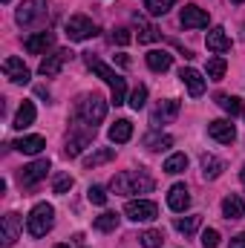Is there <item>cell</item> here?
<instances>
[{
    "label": "cell",
    "mask_w": 245,
    "mask_h": 248,
    "mask_svg": "<svg viewBox=\"0 0 245 248\" xmlns=\"http://www.w3.org/2000/svg\"><path fill=\"white\" fill-rule=\"evenodd\" d=\"M156 187L153 176L144 170H122L110 179V190L116 196H133V193H150Z\"/></svg>",
    "instance_id": "6da1fadb"
},
{
    "label": "cell",
    "mask_w": 245,
    "mask_h": 248,
    "mask_svg": "<svg viewBox=\"0 0 245 248\" xmlns=\"http://www.w3.org/2000/svg\"><path fill=\"white\" fill-rule=\"evenodd\" d=\"M75 122L81 124H90V127H95V124L104 122V116H107V101H104V95H98V93H84L78 101H75Z\"/></svg>",
    "instance_id": "7a4b0ae2"
},
{
    "label": "cell",
    "mask_w": 245,
    "mask_h": 248,
    "mask_svg": "<svg viewBox=\"0 0 245 248\" xmlns=\"http://www.w3.org/2000/svg\"><path fill=\"white\" fill-rule=\"evenodd\" d=\"M84 61H87V66L101 78V81H107L110 84V93H113V104L119 107V104H124L127 101V81H124L122 75L113 69V66H107L104 61H98L95 55H84Z\"/></svg>",
    "instance_id": "3957f363"
},
{
    "label": "cell",
    "mask_w": 245,
    "mask_h": 248,
    "mask_svg": "<svg viewBox=\"0 0 245 248\" xmlns=\"http://www.w3.org/2000/svg\"><path fill=\"white\" fill-rule=\"evenodd\" d=\"M52 225H55V208H52L49 202H38V205L29 211V217H26V231H29V237H35V240L46 237V234L52 231Z\"/></svg>",
    "instance_id": "277c9868"
},
{
    "label": "cell",
    "mask_w": 245,
    "mask_h": 248,
    "mask_svg": "<svg viewBox=\"0 0 245 248\" xmlns=\"http://www.w3.org/2000/svg\"><path fill=\"white\" fill-rule=\"evenodd\" d=\"M92 139H95V127L75 122V127H72V130H69V136H66L63 156H66V159H75V156H81V153H84V150L92 144Z\"/></svg>",
    "instance_id": "5b68a950"
},
{
    "label": "cell",
    "mask_w": 245,
    "mask_h": 248,
    "mask_svg": "<svg viewBox=\"0 0 245 248\" xmlns=\"http://www.w3.org/2000/svg\"><path fill=\"white\" fill-rule=\"evenodd\" d=\"M46 17V3L44 0H23L15 12V20L20 26H38Z\"/></svg>",
    "instance_id": "8992f818"
},
{
    "label": "cell",
    "mask_w": 245,
    "mask_h": 248,
    "mask_svg": "<svg viewBox=\"0 0 245 248\" xmlns=\"http://www.w3.org/2000/svg\"><path fill=\"white\" fill-rule=\"evenodd\" d=\"M98 32V26L87 17V15H72L69 20H66V38L69 41H87V38H92Z\"/></svg>",
    "instance_id": "52a82bcc"
},
{
    "label": "cell",
    "mask_w": 245,
    "mask_h": 248,
    "mask_svg": "<svg viewBox=\"0 0 245 248\" xmlns=\"http://www.w3.org/2000/svg\"><path fill=\"white\" fill-rule=\"evenodd\" d=\"M124 214H127L133 222H153V219L159 217V208H156V202H150V199H130L127 208H124Z\"/></svg>",
    "instance_id": "ba28073f"
},
{
    "label": "cell",
    "mask_w": 245,
    "mask_h": 248,
    "mask_svg": "<svg viewBox=\"0 0 245 248\" xmlns=\"http://www.w3.org/2000/svg\"><path fill=\"white\" fill-rule=\"evenodd\" d=\"M46 173H49V159H38V162L20 168L17 182H20V187H35L41 179H46Z\"/></svg>",
    "instance_id": "9c48e42d"
},
{
    "label": "cell",
    "mask_w": 245,
    "mask_h": 248,
    "mask_svg": "<svg viewBox=\"0 0 245 248\" xmlns=\"http://www.w3.org/2000/svg\"><path fill=\"white\" fill-rule=\"evenodd\" d=\"M75 58V52L72 49H58V52H52V55H46L44 61H41V66H38V72L44 75V78H55L58 72H61V66L66 61H72Z\"/></svg>",
    "instance_id": "30bf717a"
},
{
    "label": "cell",
    "mask_w": 245,
    "mask_h": 248,
    "mask_svg": "<svg viewBox=\"0 0 245 248\" xmlns=\"http://www.w3.org/2000/svg\"><path fill=\"white\" fill-rule=\"evenodd\" d=\"M176 116H179V101H176V98H165V101H159V104L153 107L150 124H153V127H162V124H170Z\"/></svg>",
    "instance_id": "8fae6325"
},
{
    "label": "cell",
    "mask_w": 245,
    "mask_h": 248,
    "mask_svg": "<svg viewBox=\"0 0 245 248\" xmlns=\"http://www.w3.org/2000/svg\"><path fill=\"white\" fill-rule=\"evenodd\" d=\"M20 237V217L17 214H6L0 219V246L3 248H12Z\"/></svg>",
    "instance_id": "7c38bea8"
},
{
    "label": "cell",
    "mask_w": 245,
    "mask_h": 248,
    "mask_svg": "<svg viewBox=\"0 0 245 248\" xmlns=\"http://www.w3.org/2000/svg\"><path fill=\"white\" fill-rule=\"evenodd\" d=\"M208 20H211V17H208V12H205V9H199V6H193V3H190V6H184L182 15H179V23H182L184 29H205V26H208Z\"/></svg>",
    "instance_id": "4fadbf2b"
},
{
    "label": "cell",
    "mask_w": 245,
    "mask_h": 248,
    "mask_svg": "<svg viewBox=\"0 0 245 248\" xmlns=\"http://www.w3.org/2000/svg\"><path fill=\"white\" fill-rule=\"evenodd\" d=\"M3 72H6V78H9L12 84H29V78H32L29 66L20 61V58H15V55L3 61Z\"/></svg>",
    "instance_id": "5bb4252c"
},
{
    "label": "cell",
    "mask_w": 245,
    "mask_h": 248,
    "mask_svg": "<svg viewBox=\"0 0 245 248\" xmlns=\"http://www.w3.org/2000/svg\"><path fill=\"white\" fill-rule=\"evenodd\" d=\"M208 136L214 139V141H219V144H231V141H237V130H234V124L228 122V119H216V122L208 124Z\"/></svg>",
    "instance_id": "9a60e30c"
},
{
    "label": "cell",
    "mask_w": 245,
    "mask_h": 248,
    "mask_svg": "<svg viewBox=\"0 0 245 248\" xmlns=\"http://www.w3.org/2000/svg\"><path fill=\"white\" fill-rule=\"evenodd\" d=\"M52 44H55V35L52 32H35V35H29L23 41V49L32 52V55H44L46 49H52Z\"/></svg>",
    "instance_id": "2e32d148"
},
{
    "label": "cell",
    "mask_w": 245,
    "mask_h": 248,
    "mask_svg": "<svg viewBox=\"0 0 245 248\" xmlns=\"http://www.w3.org/2000/svg\"><path fill=\"white\" fill-rule=\"evenodd\" d=\"M205 44H208V49H211V52H216V55H222V52H228V49H231V38L225 35V29H222V26H214V29L208 32Z\"/></svg>",
    "instance_id": "e0dca14e"
},
{
    "label": "cell",
    "mask_w": 245,
    "mask_h": 248,
    "mask_svg": "<svg viewBox=\"0 0 245 248\" xmlns=\"http://www.w3.org/2000/svg\"><path fill=\"white\" fill-rule=\"evenodd\" d=\"M179 78H182V84L187 87V93L193 95V98H199L202 93H205V78H202V72H196V69H184L182 66V72H179Z\"/></svg>",
    "instance_id": "ac0fdd59"
},
{
    "label": "cell",
    "mask_w": 245,
    "mask_h": 248,
    "mask_svg": "<svg viewBox=\"0 0 245 248\" xmlns=\"http://www.w3.org/2000/svg\"><path fill=\"white\" fill-rule=\"evenodd\" d=\"M168 205H170V211H176V214H184L187 208H190V193H187V187L184 185H173L168 190Z\"/></svg>",
    "instance_id": "d6986e66"
},
{
    "label": "cell",
    "mask_w": 245,
    "mask_h": 248,
    "mask_svg": "<svg viewBox=\"0 0 245 248\" xmlns=\"http://www.w3.org/2000/svg\"><path fill=\"white\" fill-rule=\"evenodd\" d=\"M12 147H15L17 153H26V156H38V153L46 147V139H44V136H23V139H17Z\"/></svg>",
    "instance_id": "ffe728a7"
},
{
    "label": "cell",
    "mask_w": 245,
    "mask_h": 248,
    "mask_svg": "<svg viewBox=\"0 0 245 248\" xmlns=\"http://www.w3.org/2000/svg\"><path fill=\"white\" fill-rule=\"evenodd\" d=\"M199 165H202V176H205V179H219L222 170H225V162H222L219 156H214V153H202Z\"/></svg>",
    "instance_id": "44dd1931"
},
{
    "label": "cell",
    "mask_w": 245,
    "mask_h": 248,
    "mask_svg": "<svg viewBox=\"0 0 245 248\" xmlns=\"http://www.w3.org/2000/svg\"><path fill=\"white\" fill-rule=\"evenodd\" d=\"M222 217H225V219H243V217H245L243 196H237V193L225 196V199H222Z\"/></svg>",
    "instance_id": "7402d4cb"
},
{
    "label": "cell",
    "mask_w": 245,
    "mask_h": 248,
    "mask_svg": "<svg viewBox=\"0 0 245 248\" xmlns=\"http://www.w3.org/2000/svg\"><path fill=\"white\" fill-rule=\"evenodd\" d=\"M147 66H150L153 72H168V69L173 66V55L165 52V49H150V52H147Z\"/></svg>",
    "instance_id": "603a6c76"
},
{
    "label": "cell",
    "mask_w": 245,
    "mask_h": 248,
    "mask_svg": "<svg viewBox=\"0 0 245 248\" xmlns=\"http://www.w3.org/2000/svg\"><path fill=\"white\" fill-rule=\"evenodd\" d=\"M107 136H110V141H113V144H124V141H130V139H133V124L127 122V119H119V122L107 130Z\"/></svg>",
    "instance_id": "cb8c5ba5"
},
{
    "label": "cell",
    "mask_w": 245,
    "mask_h": 248,
    "mask_svg": "<svg viewBox=\"0 0 245 248\" xmlns=\"http://www.w3.org/2000/svg\"><path fill=\"white\" fill-rule=\"evenodd\" d=\"M133 20H136V26H138V35H136L138 44H153V41H159V29H156L153 23H147L141 15H136Z\"/></svg>",
    "instance_id": "d4e9b609"
},
{
    "label": "cell",
    "mask_w": 245,
    "mask_h": 248,
    "mask_svg": "<svg viewBox=\"0 0 245 248\" xmlns=\"http://www.w3.org/2000/svg\"><path fill=\"white\" fill-rule=\"evenodd\" d=\"M29 124H35V104H32V101H23L20 110L15 113V124H12V127H15V130H26Z\"/></svg>",
    "instance_id": "484cf974"
},
{
    "label": "cell",
    "mask_w": 245,
    "mask_h": 248,
    "mask_svg": "<svg viewBox=\"0 0 245 248\" xmlns=\"http://www.w3.org/2000/svg\"><path fill=\"white\" fill-rule=\"evenodd\" d=\"M113 159H116V150H113V147H101V150H95V153H90V156L84 159V168L92 170V168L107 165V162H113Z\"/></svg>",
    "instance_id": "4316f807"
},
{
    "label": "cell",
    "mask_w": 245,
    "mask_h": 248,
    "mask_svg": "<svg viewBox=\"0 0 245 248\" xmlns=\"http://www.w3.org/2000/svg\"><path fill=\"white\" fill-rule=\"evenodd\" d=\"M199 225H202V217H199V214H193V217H176V219H173V228H176L179 234H184V237L196 234Z\"/></svg>",
    "instance_id": "83f0119b"
},
{
    "label": "cell",
    "mask_w": 245,
    "mask_h": 248,
    "mask_svg": "<svg viewBox=\"0 0 245 248\" xmlns=\"http://www.w3.org/2000/svg\"><path fill=\"white\" fill-rule=\"evenodd\" d=\"M144 147L147 150H168V147H173V139L170 136H159V133H147L144 136Z\"/></svg>",
    "instance_id": "f1b7e54d"
},
{
    "label": "cell",
    "mask_w": 245,
    "mask_h": 248,
    "mask_svg": "<svg viewBox=\"0 0 245 248\" xmlns=\"http://www.w3.org/2000/svg\"><path fill=\"white\" fill-rule=\"evenodd\" d=\"M95 231H116L119 228V214H113V211H104L101 217H95Z\"/></svg>",
    "instance_id": "f546056e"
},
{
    "label": "cell",
    "mask_w": 245,
    "mask_h": 248,
    "mask_svg": "<svg viewBox=\"0 0 245 248\" xmlns=\"http://www.w3.org/2000/svg\"><path fill=\"white\" fill-rule=\"evenodd\" d=\"M216 104H219L228 116H240V113H243V104H240L237 95H216Z\"/></svg>",
    "instance_id": "4dcf8cb0"
},
{
    "label": "cell",
    "mask_w": 245,
    "mask_h": 248,
    "mask_svg": "<svg viewBox=\"0 0 245 248\" xmlns=\"http://www.w3.org/2000/svg\"><path fill=\"white\" fill-rule=\"evenodd\" d=\"M187 170V156L184 153H173V156H168V162H165V173H182Z\"/></svg>",
    "instance_id": "1f68e13d"
},
{
    "label": "cell",
    "mask_w": 245,
    "mask_h": 248,
    "mask_svg": "<svg viewBox=\"0 0 245 248\" xmlns=\"http://www.w3.org/2000/svg\"><path fill=\"white\" fill-rule=\"evenodd\" d=\"M225 69H228L225 58H222V55H214V58L208 61V78H211V81H219V78L225 75Z\"/></svg>",
    "instance_id": "d6a6232c"
},
{
    "label": "cell",
    "mask_w": 245,
    "mask_h": 248,
    "mask_svg": "<svg viewBox=\"0 0 245 248\" xmlns=\"http://www.w3.org/2000/svg\"><path fill=\"white\" fill-rule=\"evenodd\" d=\"M176 0H147L144 3V9H147V15H153V17H162V15H168L170 12V6H173Z\"/></svg>",
    "instance_id": "836d02e7"
},
{
    "label": "cell",
    "mask_w": 245,
    "mask_h": 248,
    "mask_svg": "<svg viewBox=\"0 0 245 248\" xmlns=\"http://www.w3.org/2000/svg\"><path fill=\"white\" fill-rule=\"evenodd\" d=\"M138 243H141V248H162L165 234H162V231H156V228H150V231H144V234L138 237Z\"/></svg>",
    "instance_id": "e575fe53"
},
{
    "label": "cell",
    "mask_w": 245,
    "mask_h": 248,
    "mask_svg": "<svg viewBox=\"0 0 245 248\" xmlns=\"http://www.w3.org/2000/svg\"><path fill=\"white\" fill-rule=\"evenodd\" d=\"M72 185H75V179H72L69 173H58V176L52 179V193L63 196V193H69V190H72Z\"/></svg>",
    "instance_id": "d590c367"
},
{
    "label": "cell",
    "mask_w": 245,
    "mask_h": 248,
    "mask_svg": "<svg viewBox=\"0 0 245 248\" xmlns=\"http://www.w3.org/2000/svg\"><path fill=\"white\" fill-rule=\"evenodd\" d=\"M144 101H147V87H144V84H138V87L130 93V107H133V110H141V107H144Z\"/></svg>",
    "instance_id": "8d00e7d4"
},
{
    "label": "cell",
    "mask_w": 245,
    "mask_h": 248,
    "mask_svg": "<svg viewBox=\"0 0 245 248\" xmlns=\"http://www.w3.org/2000/svg\"><path fill=\"white\" fill-rule=\"evenodd\" d=\"M87 199L92 202V205H104L107 202V190L101 185H90V190H87Z\"/></svg>",
    "instance_id": "74e56055"
},
{
    "label": "cell",
    "mask_w": 245,
    "mask_h": 248,
    "mask_svg": "<svg viewBox=\"0 0 245 248\" xmlns=\"http://www.w3.org/2000/svg\"><path fill=\"white\" fill-rule=\"evenodd\" d=\"M202 246L216 248L219 246V231H216V228H205V231H202Z\"/></svg>",
    "instance_id": "f35d334b"
},
{
    "label": "cell",
    "mask_w": 245,
    "mask_h": 248,
    "mask_svg": "<svg viewBox=\"0 0 245 248\" xmlns=\"http://www.w3.org/2000/svg\"><path fill=\"white\" fill-rule=\"evenodd\" d=\"M133 41V35H130V29H124V26H119L116 32H113V44H119V46H127Z\"/></svg>",
    "instance_id": "ab89813d"
},
{
    "label": "cell",
    "mask_w": 245,
    "mask_h": 248,
    "mask_svg": "<svg viewBox=\"0 0 245 248\" xmlns=\"http://www.w3.org/2000/svg\"><path fill=\"white\" fill-rule=\"evenodd\" d=\"M231 248H245V234H237V237L231 240Z\"/></svg>",
    "instance_id": "60d3db41"
},
{
    "label": "cell",
    "mask_w": 245,
    "mask_h": 248,
    "mask_svg": "<svg viewBox=\"0 0 245 248\" xmlns=\"http://www.w3.org/2000/svg\"><path fill=\"white\" fill-rule=\"evenodd\" d=\"M116 61L122 63V66H130V58H127V55H116Z\"/></svg>",
    "instance_id": "b9f144b4"
},
{
    "label": "cell",
    "mask_w": 245,
    "mask_h": 248,
    "mask_svg": "<svg viewBox=\"0 0 245 248\" xmlns=\"http://www.w3.org/2000/svg\"><path fill=\"white\" fill-rule=\"evenodd\" d=\"M240 179H243V182H245V165H243V170H240Z\"/></svg>",
    "instance_id": "7bdbcfd3"
},
{
    "label": "cell",
    "mask_w": 245,
    "mask_h": 248,
    "mask_svg": "<svg viewBox=\"0 0 245 248\" xmlns=\"http://www.w3.org/2000/svg\"><path fill=\"white\" fill-rule=\"evenodd\" d=\"M55 248H69V246H55Z\"/></svg>",
    "instance_id": "ee69618b"
},
{
    "label": "cell",
    "mask_w": 245,
    "mask_h": 248,
    "mask_svg": "<svg viewBox=\"0 0 245 248\" xmlns=\"http://www.w3.org/2000/svg\"><path fill=\"white\" fill-rule=\"evenodd\" d=\"M234 3H245V0H234Z\"/></svg>",
    "instance_id": "f6af8a7d"
},
{
    "label": "cell",
    "mask_w": 245,
    "mask_h": 248,
    "mask_svg": "<svg viewBox=\"0 0 245 248\" xmlns=\"http://www.w3.org/2000/svg\"><path fill=\"white\" fill-rule=\"evenodd\" d=\"M3 3H12V0H3Z\"/></svg>",
    "instance_id": "bcb514c9"
}]
</instances>
